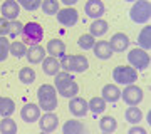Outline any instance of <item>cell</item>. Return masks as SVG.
Wrapping results in <instances>:
<instances>
[{
  "instance_id": "obj_1",
  "label": "cell",
  "mask_w": 151,
  "mask_h": 134,
  "mask_svg": "<svg viewBox=\"0 0 151 134\" xmlns=\"http://www.w3.org/2000/svg\"><path fill=\"white\" fill-rule=\"evenodd\" d=\"M55 80H54V87L57 94H60L62 97L65 99H72V97L77 96V92H79V86H77V82L74 80L72 74L70 72H59L57 75H54Z\"/></svg>"
},
{
  "instance_id": "obj_2",
  "label": "cell",
  "mask_w": 151,
  "mask_h": 134,
  "mask_svg": "<svg viewBox=\"0 0 151 134\" xmlns=\"http://www.w3.org/2000/svg\"><path fill=\"white\" fill-rule=\"evenodd\" d=\"M37 101L39 107L45 113H52L57 107V91L50 84H42L37 91Z\"/></svg>"
},
{
  "instance_id": "obj_3",
  "label": "cell",
  "mask_w": 151,
  "mask_h": 134,
  "mask_svg": "<svg viewBox=\"0 0 151 134\" xmlns=\"http://www.w3.org/2000/svg\"><path fill=\"white\" fill-rule=\"evenodd\" d=\"M129 19L134 24H148L151 19L150 0H136L129 10Z\"/></svg>"
},
{
  "instance_id": "obj_4",
  "label": "cell",
  "mask_w": 151,
  "mask_h": 134,
  "mask_svg": "<svg viewBox=\"0 0 151 134\" xmlns=\"http://www.w3.org/2000/svg\"><path fill=\"white\" fill-rule=\"evenodd\" d=\"M89 67V62L84 55H64L60 57V69H64L65 72H86Z\"/></svg>"
},
{
  "instance_id": "obj_5",
  "label": "cell",
  "mask_w": 151,
  "mask_h": 134,
  "mask_svg": "<svg viewBox=\"0 0 151 134\" xmlns=\"http://www.w3.org/2000/svg\"><path fill=\"white\" fill-rule=\"evenodd\" d=\"M113 80L121 86H129L138 80V70L131 65H118L113 70Z\"/></svg>"
},
{
  "instance_id": "obj_6",
  "label": "cell",
  "mask_w": 151,
  "mask_h": 134,
  "mask_svg": "<svg viewBox=\"0 0 151 134\" xmlns=\"http://www.w3.org/2000/svg\"><path fill=\"white\" fill-rule=\"evenodd\" d=\"M20 35L24 37V44L37 45L44 39V29L37 22H27V24H24V29H22Z\"/></svg>"
},
{
  "instance_id": "obj_7",
  "label": "cell",
  "mask_w": 151,
  "mask_h": 134,
  "mask_svg": "<svg viewBox=\"0 0 151 134\" xmlns=\"http://www.w3.org/2000/svg\"><path fill=\"white\" fill-rule=\"evenodd\" d=\"M128 62L136 70H146L151 64V59H150V54L146 50L138 47V49H131L128 52Z\"/></svg>"
},
{
  "instance_id": "obj_8",
  "label": "cell",
  "mask_w": 151,
  "mask_h": 134,
  "mask_svg": "<svg viewBox=\"0 0 151 134\" xmlns=\"http://www.w3.org/2000/svg\"><path fill=\"white\" fill-rule=\"evenodd\" d=\"M121 97H123V101L128 106H138L143 101V89L134 86V84H129V86L124 87V91L121 92Z\"/></svg>"
},
{
  "instance_id": "obj_9",
  "label": "cell",
  "mask_w": 151,
  "mask_h": 134,
  "mask_svg": "<svg viewBox=\"0 0 151 134\" xmlns=\"http://www.w3.org/2000/svg\"><path fill=\"white\" fill-rule=\"evenodd\" d=\"M55 17H57L59 24H62L64 27H74L79 20V12L72 7H65V9H60Z\"/></svg>"
},
{
  "instance_id": "obj_10",
  "label": "cell",
  "mask_w": 151,
  "mask_h": 134,
  "mask_svg": "<svg viewBox=\"0 0 151 134\" xmlns=\"http://www.w3.org/2000/svg\"><path fill=\"white\" fill-rule=\"evenodd\" d=\"M84 12H86V15L92 20H96V19H101L104 15V12H106V7L101 0H87L86 5H84Z\"/></svg>"
},
{
  "instance_id": "obj_11",
  "label": "cell",
  "mask_w": 151,
  "mask_h": 134,
  "mask_svg": "<svg viewBox=\"0 0 151 134\" xmlns=\"http://www.w3.org/2000/svg\"><path fill=\"white\" fill-rule=\"evenodd\" d=\"M0 14L4 19L7 20H17V17L20 15V5L17 4V0H5L2 4V9H0Z\"/></svg>"
},
{
  "instance_id": "obj_12",
  "label": "cell",
  "mask_w": 151,
  "mask_h": 134,
  "mask_svg": "<svg viewBox=\"0 0 151 134\" xmlns=\"http://www.w3.org/2000/svg\"><path fill=\"white\" fill-rule=\"evenodd\" d=\"M69 111L72 116H76V118H84L87 114V111H89V107H87V101H84L82 97H72L69 102Z\"/></svg>"
},
{
  "instance_id": "obj_13",
  "label": "cell",
  "mask_w": 151,
  "mask_h": 134,
  "mask_svg": "<svg viewBox=\"0 0 151 134\" xmlns=\"http://www.w3.org/2000/svg\"><path fill=\"white\" fill-rule=\"evenodd\" d=\"M20 118H22V121H25L27 124L35 123L40 118V107L37 104H25L20 111Z\"/></svg>"
},
{
  "instance_id": "obj_14",
  "label": "cell",
  "mask_w": 151,
  "mask_h": 134,
  "mask_svg": "<svg viewBox=\"0 0 151 134\" xmlns=\"http://www.w3.org/2000/svg\"><path fill=\"white\" fill-rule=\"evenodd\" d=\"M109 45H111V50L113 52H124L126 49L129 47V37L123 32H118L111 37Z\"/></svg>"
},
{
  "instance_id": "obj_15",
  "label": "cell",
  "mask_w": 151,
  "mask_h": 134,
  "mask_svg": "<svg viewBox=\"0 0 151 134\" xmlns=\"http://www.w3.org/2000/svg\"><path fill=\"white\" fill-rule=\"evenodd\" d=\"M39 124H40V131H44V133H54L57 129V126H59V118L54 113H45L40 118Z\"/></svg>"
},
{
  "instance_id": "obj_16",
  "label": "cell",
  "mask_w": 151,
  "mask_h": 134,
  "mask_svg": "<svg viewBox=\"0 0 151 134\" xmlns=\"http://www.w3.org/2000/svg\"><path fill=\"white\" fill-rule=\"evenodd\" d=\"M27 60L30 62V64H40L47 55H45V49L40 45V44H37V45H30V47L27 49Z\"/></svg>"
},
{
  "instance_id": "obj_17",
  "label": "cell",
  "mask_w": 151,
  "mask_h": 134,
  "mask_svg": "<svg viewBox=\"0 0 151 134\" xmlns=\"http://www.w3.org/2000/svg\"><path fill=\"white\" fill-rule=\"evenodd\" d=\"M62 134H87V129L84 123L77 121V119H69L62 126Z\"/></svg>"
},
{
  "instance_id": "obj_18",
  "label": "cell",
  "mask_w": 151,
  "mask_h": 134,
  "mask_svg": "<svg viewBox=\"0 0 151 134\" xmlns=\"http://www.w3.org/2000/svg\"><path fill=\"white\" fill-rule=\"evenodd\" d=\"M94 55H96L97 59L101 60H108L113 57V50H111V45H109V42H106V40H97L96 44H94Z\"/></svg>"
},
{
  "instance_id": "obj_19",
  "label": "cell",
  "mask_w": 151,
  "mask_h": 134,
  "mask_svg": "<svg viewBox=\"0 0 151 134\" xmlns=\"http://www.w3.org/2000/svg\"><path fill=\"white\" fill-rule=\"evenodd\" d=\"M47 54H50L52 57H64L65 55V44L60 39H52L47 42Z\"/></svg>"
},
{
  "instance_id": "obj_20",
  "label": "cell",
  "mask_w": 151,
  "mask_h": 134,
  "mask_svg": "<svg viewBox=\"0 0 151 134\" xmlns=\"http://www.w3.org/2000/svg\"><path fill=\"white\" fill-rule=\"evenodd\" d=\"M101 94H103V99L106 102H116L121 99V91H119V87L116 84H106L103 87Z\"/></svg>"
},
{
  "instance_id": "obj_21",
  "label": "cell",
  "mask_w": 151,
  "mask_h": 134,
  "mask_svg": "<svg viewBox=\"0 0 151 134\" xmlns=\"http://www.w3.org/2000/svg\"><path fill=\"white\" fill-rule=\"evenodd\" d=\"M109 29V24L103 19H96V20H92V24L89 25V34H91L92 37H103L104 34L108 32Z\"/></svg>"
},
{
  "instance_id": "obj_22",
  "label": "cell",
  "mask_w": 151,
  "mask_h": 134,
  "mask_svg": "<svg viewBox=\"0 0 151 134\" xmlns=\"http://www.w3.org/2000/svg\"><path fill=\"white\" fill-rule=\"evenodd\" d=\"M42 69L47 75H57L60 72V62L55 57L49 55V57H45L42 60Z\"/></svg>"
},
{
  "instance_id": "obj_23",
  "label": "cell",
  "mask_w": 151,
  "mask_h": 134,
  "mask_svg": "<svg viewBox=\"0 0 151 134\" xmlns=\"http://www.w3.org/2000/svg\"><path fill=\"white\" fill-rule=\"evenodd\" d=\"M138 44H139V49L150 52L151 50V25L148 24L146 27H143V30L138 35Z\"/></svg>"
},
{
  "instance_id": "obj_24",
  "label": "cell",
  "mask_w": 151,
  "mask_h": 134,
  "mask_svg": "<svg viewBox=\"0 0 151 134\" xmlns=\"http://www.w3.org/2000/svg\"><path fill=\"white\" fill-rule=\"evenodd\" d=\"M124 118H126V121H128L129 124L136 126V124H139V123H141V119H143V113H141L139 107L129 106L128 109H126V113H124Z\"/></svg>"
},
{
  "instance_id": "obj_25",
  "label": "cell",
  "mask_w": 151,
  "mask_h": 134,
  "mask_svg": "<svg viewBox=\"0 0 151 134\" xmlns=\"http://www.w3.org/2000/svg\"><path fill=\"white\" fill-rule=\"evenodd\" d=\"M15 111V104L10 97H0V116L2 118H10Z\"/></svg>"
},
{
  "instance_id": "obj_26",
  "label": "cell",
  "mask_w": 151,
  "mask_h": 134,
  "mask_svg": "<svg viewBox=\"0 0 151 134\" xmlns=\"http://www.w3.org/2000/svg\"><path fill=\"white\" fill-rule=\"evenodd\" d=\"M99 128H101L103 133L113 134L114 131H116V128H118V123H116V119H114L113 116H104V118H101V121H99Z\"/></svg>"
},
{
  "instance_id": "obj_27",
  "label": "cell",
  "mask_w": 151,
  "mask_h": 134,
  "mask_svg": "<svg viewBox=\"0 0 151 134\" xmlns=\"http://www.w3.org/2000/svg\"><path fill=\"white\" fill-rule=\"evenodd\" d=\"M40 9L45 15H57V12L60 10L59 7V0H42Z\"/></svg>"
},
{
  "instance_id": "obj_28",
  "label": "cell",
  "mask_w": 151,
  "mask_h": 134,
  "mask_svg": "<svg viewBox=\"0 0 151 134\" xmlns=\"http://www.w3.org/2000/svg\"><path fill=\"white\" fill-rule=\"evenodd\" d=\"M0 134H17V123L12 118H4L0 121Z\"/></svg>"
},
{
  "instance_id": "obj_29",
  "label": "cell",
  "mask_w": 151,
  "mask_h": 134,
  "mask_svg": "<svg viewBox=\"0 0 151 134\" xmlns=\"http://www.w3.org/2000/svg\"><path fill=\"white\" fill-rule=\"evenodd\" d=\"M87 107H89V111L94 114H101L106 111V101H104L103 97H92L91 101L87 102Z\"/></svg>"
},
{
  "instance_id": "obj_30",
  "label": "cell",
  "mask_w": 151,
  "mask_h": 134,
  "mask_svg": "<svg viewBox=\"0 0 151 134\" xmlns=\"http://www.w3.org/2000/svg\"><path fill=\"white\" fill-rule=\"evenodd\" d=\"M19 80H20L22 84L30 86L34 80H35V70L32 67H22L20 72H19Z\"/></svg>"
},
{
  "instance_id": "obj_31",
  "label": "cell",
  "mask_w": 151,
  "mask_h": 134,
  "mask_svg": "<svg viewBox=\"0 0 151 134\" xmlns=\"http://www.w3.org/2000/svg\"><path fill=\"white\" fill-rule=\"evenodd\" d=\"M94 44H96V40H94V37H92L91 34H84V35H81L79 40H77V45H79L82 50H91V49L94 47Z\"/></svg>"
},
{
  "instance_id": "obj_32",
  "label": "cell",
  "mask_w": 151,
  "mask_h": 134,
  "mask_svg": "<svg viewBox=\"0 0 151 134\" xmlns=\"http://www.w3.org/2000/svg\"><path fill=\"white\" fill-rule=\"evenodd\" d=\"M27 54V47H25V44L24 42H14L10 44V55L17 57V59H20Z\"/></svg>"
},
{
  "instance_id": "obj_33",
  "label": "cell",
  "mask_w": 151,
  "mask_h": 134,
  "mask_svg": "<svg viewBox=\"0 0 151 134\" xmlns=\"http://www.w3.org/2000/svg\"><path fill=\"white\" fill-rule=\"evenodd\" d=\"M17 4L20 7H24L25 10H37V9H40V4H42V0H17Z\"/></svg>"
},
{
  "instance_id": "obj_34",
  "label": "cell",
  "mask_w": 151,
  "mask_h": 134,
  "mask_svg": "<svg viewBox=\"0 0 151 134\" xmlns=\"http://www.w3.org/2000/svg\"><path fill=\"white\" fill-rule=\"evenodd\" d=\"M10 55V42L5 37H0V62H4Z\"/></svg>"
},
{
  "instance_id": "obj_35",
  "label": "cell",
  "mask_w": 151,
  "mask_h": 134,
  "mask_svg": "<svg viewBox=\"0 0 151 134\" xmlns=\"http://www.w3.org/2000/svg\"><path fill=\"white\" fill-rule=\"evenodd\" d=\"M10 34V20L0 17V37H5Z\"/></svg>"
},
{
  "instance_id": "obj_36",
  "label": "cell",
  "mask_w": 151,
  "mask_h": 134,
  "mask_svg": "<svg viewBox=\"0 0 151 134\" xmlns=\"http://www.w3.org/2000/svg\"><path fill=\"white\" fill-rule=\"evenodd\" d=\"M22 29H24V24H20L19 20H12L10 22V34H9V35L15 37V35L22 34Z\"/></svg>"
},
{
  "instance_id": "obj_37",
  "label": "cell",
  "mask_w": 151,
  "mask_h": 134,
  "mask_svg": "<svg viewBox=\"0 0 151 134\" xmlns=\"http://www.w3.org/2000/svg\"><path fill=\"white\" fill-rule=\"evenodd\" d=\"M128 134H146V129L139 128V126H133V128L128 131Z\"/></svg>"
},
{
  "instance_id": "obj_38",
  "label": "cell",
  "mask_w": 151,
  "mask_h": 134,
  "mask_svg": "<svg viewBox=\"0 0 151 134\" xmlns=\"http://www.w3.org/2000/svg\"><path fill=\"white\" fill-rule=\"evenodd\" d=\"M62 2H64V4H65V7H72V5H74V4H77L79 0H62Z\"/></svg>"
},
{
  "instance_id": "obj_39",
  "label": "cell",
  "mask_w": 151,
  "mask_h": 134,
  "mask_svg": "<svg viewBox=\"0 0 151 134\" xmlns=\"http://www.w3.org/2000/svg\"><path fill=\"white\" fill-rule=\"evenodd\" d=\"M148 124H151V111H148Z\"/></svg>"
},
{
  "instance_id": "obj_40",
  "label": "cell",
  "mask_w": 151,
  "mask_h": 134,
  "mask_svg": "<svg viewBox=\"0 0 151 134\" xmlns=\"http://www.w3.org/2000/svg\"><path fill=\"white\" fill-rule=\"evenodd\" d=\"M124 2H133V4H134L136 0H124Z\"/></svg>"
},
{
  "instance_id": "obj_41",
  "label": "cell",
  "mask_w": 151,
  "mask_h": 134,
  "mask_svg": "<svg viewBox=\"0 0 151 134\" xmlns=\"http://www.w3.org/2000/svg\"><path fill=\"white\" fill-rule=\"evenodd\" d=\"M39 134H50V133H44V131H40V133H39Z\"/></svg>"
},
{
  "instance_id": "obj_42",
  "label": "cell",
  "mask_w": 151,
  "mask_h": 134,
  "mask_svg": "<svg viewBox=\"0 0 151 134\" xmlns=\"http://www.w3.org/2000/svg\"><path fill=\"white\" fill-rule=\"evenodd\" d=\"M103 134H109V133H103Z\"/></svg>"
}]
</instances>
